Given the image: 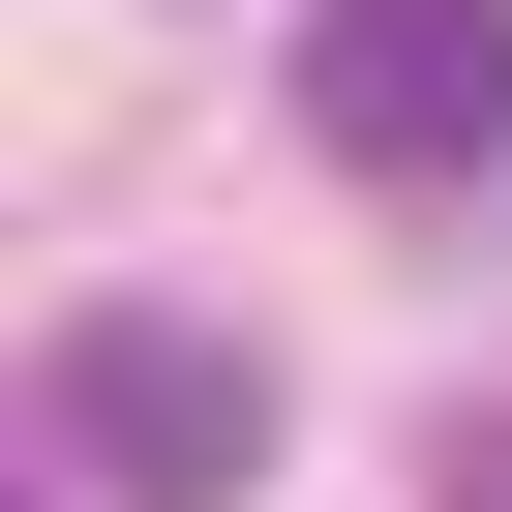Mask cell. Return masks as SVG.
<instances>
[{
	"label": "cell",
	"instance_id": "6da1fadb",
	"mask_svg": "<svg viewBox=\"0 0 512 512\" xmlns=\"http://www.w3.org/2000/svg\"><path fill=\"white\" fill-rule=\"evenodd\" d=\"M31 452H91L121 512H211L241 452H272V362H241L211 302H61V362H31Z\"/></svg>",
	"mask_w": 512,
	"mask_h": 512
},
{
	"label": "cell",
	"instance_id": "7a4b0ae2",
	"mask_svg": "<svg viewBox=\"0 0 512 512\" xmlns=\"http://www.w3.org/2000/svg\"><path fill=\"white\" fill-rule=\"evenodd\" d=\"M302 121H332L362 181H482V151H512V0H332Z\"/></svg>",
	"mask_w": 512,
	"mask_h": 512
}]
</instances>
